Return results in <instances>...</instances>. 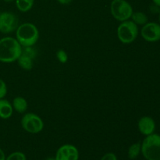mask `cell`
Segmentation results:
<instances>
[{
  "mask_svg": "<svg viewBox=\"0 0 160 160\" xmlns=\"http://www.w3.org/2000/svg\"><path fill=\"white\" fill-rule=\"evenodd\" d=\"M141 152L147 160H160L159 134L153 133L146 136L142 142Z\"/></svg>",
  "mask_w": 160,
  "mask_h": 160,
  "instance_id": "cell-3",
  "label": "cell"
},
{
  "mask_svg": "<svg viewBox=\"0 0 160 160\" xmlns=\"http://www.w3.org/2000/svg\"><path fill=\"white\" fill-rule=\"evenodd\" d=\"M6 160H27L26 156L21 152H14L6 158Z\"/></svg>",
  "mask_w": 160,
  "mask_h": 160,
  "instance_id": "cell-17",
  "label": "cell"
},
{
  "mask_svg": "<svg viewBox=\"0 0 160 160\" xmlns=\"http://www.w3.org/2000/svg\"><path fill=\"white\" fill-rule=\"evenodd\" d=\"M16 6L20 12H27L32 9L34 0H15Z\"/></svg>",
  "mask_w": 160,
  "mask_h": 160,
  "instance_id": "cell-14",
  "label": "cell"
},
{
  "mask_svg": "<svg viewBox=\"0 0 160 160\" xmlns=\"http://www.w3.org/2000/svg\"><path fill=\"white\" fill-rule=\"evenodd\" d=\"M159 22H160V11H159Z\"/></svg>",
  "mask_w": 160,
  "mask_h": 160,
  "instance_id": "cell-26",
  "label": "cell"
},
{
  "mask_svg": "<svg viewBox=\"0 0 160 160\" xmlns=\"http://www.w3.org/2000/svg\"><path fill=\"white\" fill-rule=\"evenodd\" d=\"M13 108L12 104L8 100L2 98L0 99V118L8 120L12 115Z\"/></svg>",
  "mask_w": 160,
  "mask_h": 160,
  "instance_id": "cell-12",
  "label": "cell"
},
{
  "mask_svg": "<svg viewBox=\"0 0 160 160\" xmlns=\"http://www.w3.org/2000/svg\"><path fill=\"white\" fill-rule=\"evenodd\" d=\"M100 160H117V157L114 153L108 152L105 154Z\"/></svg>",
  "mask_w": 160,
  "mask_h": 160,
  "instance_id": "cell-20",
  "label": "cell"
},
{
  "mask_svg": "<svg viewBox=\"0 0 160 160\" xmlns=\"http://www.w3.org/2000/svg\"><path fill=\"white\" fill-rule=\"evenodd\" d=\"M7 94V86L3 80L0 79V99L4 98Z\"/></svg>",
  "mask_w": 160,
  "mask_h": 160,
  "instance_id": "cell-19",
  "label": "cell"
},
{
  "mask_svg": "<svg viewBox=\"0 0 160 160\" xmlns=\"http://www.w3.org/2000/svg\"><path fill=\"white\" fill-rule=\"evenodd\" d=\"M141 150H142V144L139 142L132 144L128 148V158L130 159H135L141 153Z\"/></svg>",
  "mask_w": 160,
  "mask_h": 160,
  "instance_id": "cell-15",
  "label": "cell"
},
{
  "mask_svg": "<svg viewBox=\"0 0 160 160\" xmlns=\"http://www.w3.org/2000/svg\"><path fill=\"white\" fill-rule=\"evenodd\" d=\"M22 46L18 41L12 37L0 39V62L11 63L18 59L22 53Z\"/></svg>",
  "mask_w": 160,
  "mask_h": 160,
  "instance_id": "cell-1",
  "label": "cell"
},
{
  "mask_svg": "<svg viewBox=\"0 0 160 160\" xmlns=\"http://www.w3.org/2000/svg\"><path fill=\"white\" fill-rule=\"evenodd\" d=\"M6 155H5L4 152L0 148V160H6Z\"/></svg>",
  "mask_w": 160,
  "mask_h": 160,
  "instance_id": "cell-22",
  "label": "cell"
},
{
  "mask_svg": "<svg viewBox=\"0 0 160 160\" xmlns=\"http://www.w3.org/2000/svg\"><path fill=\"white\" fill-rule=\"evenodd\" d=\"M21 126L30 134H38L43 130L44 122L39 116L29 112L22 117Z\"/></svg>",
  "mask_w": 160,
  "mask_h": 160,
  "instance_id": "cell-6",
  "label": "cell"
},
{
  "mask_svg": "<svg viewBox=\"0 0 160 160\" xmlns=\"http://www.w3.org/2000/svg\"><path fill=\"white\" fill-rule=\"evenodd\" d=\"M58 2L62 5H68L72 2V0H57Z\"/></svg>",
  "mask_w": 160,
  "mask_h": 160,
  "instance_id": "cell-21",
  "label": "cell"
},
{
  "mask_svg": "<svg viewBox=\"0 0 160 160\" xmlns=\"http://www.w3.org/2000/svg\"><path fill=\"white\" fill-rule=\"evenodd\" d=\"M79 156V151L77 147L67 144L58 148L55 159L56 160H78Z\"/></svg>",
  "mask_w": 160,
  "mask_h": 160,
  "instance_id": "cell-9",
  "label": "cell"
},
{
  "mask_svg": "<svg viewBox=\"0 0 160 160\" xmlns=\"http://www.w3.org/2000/svg\"><path fill=\"white\" fill-rule=\"evenodd\" d=\"M5 2H12L15 1V0H3Z\"/></svg>",
  "mask_w": 160,
  "mask_h": 160,
  "instance_id": "cell-24",
  "label": "cell"
},
{
  "mask_svg": "<svg viewBox=\"0 0 160 160\" xmlns=\"http://www.w3.org/2000/svg\"><path fill=\"white\" fill-rule=\"evenodd\" d=\"M38 38V29L34 23H22L16 30V39L23 48L34 46Z\"/></svg>",
  "mask_w": 160,
  "mask_h": 160,
  "instance_id": "cell-2",
  "label": "cell"
},
{
  "mask_svg": "<svg viewBox=\"0 0 160 160\" xmlns=\"http://www.w3.org/2000/svg\"><path fill=\"white\" fill-rule=\"evenodd\" d=\"M131 18H132V21L137 25H145L148 23V17L146 14L142 12H133Z\"/></svg>",
  "mask_w": 160,
  "mask_h": 160,
  "instance_id": "cell-16",
  "label": "cell"
},
{
  "mask_svg": "<svg viewBox=\"0 0 160 160\" xmlns=\"http://www.w3.org/2000/svg\"><path fill=\"white\" fill-rule=\"evenodd\" d=\"M110 12L114 19L120 22L129 20L134 12L131 5L126 0H112Z\"/></svg>",
  "mask_w": 160,
  "mask_h": 160,
  "instance_id": "cell-5",
  "label": "cell"
},
{
  "mask_svg": "<svg viewBox=\"0 0 160 160\" xmlns=\"http://www.w3.org/2000/svg\"><path fill=\"white\" fill-rule=\"evenodd\" d=\"M142 38L148 42H155L160 40V25L154 22L145 23L141 31Z\"/></svg>",
  "mask_w": 160,
  "mask_h": 160,
  "instance_id": "cell-8",
  "label": "cell"
},
{
  "mask_svg": "<svg viewBox=\"0 0 160 160\" xmlns=\"http://www.w3.org/2000/svg\"><path fill=\"white\" fill-rule=\"evenodd\" d=\"M56 57H57L58 60L61 62V63H65L68 60V56H67V53L64 50H59L56 53Z\"/></svg>",
  "mask_w": 160,
  "mask_h": 160,
  "instance_id": "cell-18",
  "label": "cell"
},
{
  "mask_svg": "<svg viewBox=\"0 0 160 160\" xmlns=\"http://www.w3.org/2000/svg\"><path fill=\"white\" fill-rule=\"evenodd\" d=\"M19 26V20L17 16L10 12L0 13V32L10 34L14 32Z\"/></svg>",
  "mask_w": 160,
  "mask_h": 160,
  "instance_id": "cell-7",
  "label": "cell"
},
{
  "mask_svg": "<svg viewBox=\"0 0 160 160\" xmlns=\"http://www.w3.org/2000/svg\"><path fill=\"white\" fill-rule=\"evenodd\" d=\"M12 108L19 113H23L28 109V102L23 97H16L12 101Z\"/></svg>",
  "mask_w": 160,
  "mask_h": 160,
  "instance_id": "cell-13",
  "label": "cell"
},
{
  "mask_svg": "<svg viewBox=\"0 0 160 160\" xmlns=\"http://www.w3.org/2000/svg\"><path fill=\"white\" fill-rule=\"evenodd\" d=\"M138 130L142 134L145 136L153 134L156 129V123L150 117H143L138 121Z\"/></svg>",
  "mask_w": 160,
  "mask_h": 160,
  "instance_id": "cell-11",
  "label": "cell"
},
{
  "mask_svg": "<svg viewBox=\"0 0 160 160\" xmlns=\"http://www.w3.org/2000/svg\"><path fill=\"white\" fill-rule=\"evenodd\" d=\"M152 2L156 6H157L158 7H160V0H152Z\"/></svg>",
  "mask_w": 160,
  "mask_h": 160,
  "instance_id": "cell-23",
  "label": "cell"
},
{
  "mask_svg": "<svg viewBox=\"0 0 160 160\" xmlns=\"http://www.w3.org/2000/svg\"><path fill=\"white\" fill-rule=\"evenodd\" d=\"M45 160H56V159H55V157H48Z\"/></svg>",
  "mask_w": 160,
  "mask_h": 160,
  "instance_id": "cell-25",
  "label": "cell"
},
{
  "mask_svg": "<svg viewBox=\"0 0 160 160\" xmlns=\"http://www.w3.org/2000/svg\"><path fill=\"white\" fill-rule=\"evenodd\" d=\"M138 34V28L132 20L123 21L117 28V37L123 44H131L135 41Z\"/></svg>",
  "mask_w": 160,
  "mask_h": 160,
  "instance_id": "cell-4",
  "label": "cell"
},
{
  "mask_svg": "<svg viewBox=\"0 0 160 160\" xmlns=\"http://www.w3.org/2000/svg\"><path fill=\"white\" fill-rule=\"evenodd\" d=\"M35 56V52L31 47H24L22 53L17 59L19 66L22 69L30 70L33 67V59Z\"/></svg>",
  "mask_w": 160,
  "mask_h": 160,
  "instance_id": "cell-10",
  "label": "cell"
}]
</instances>
